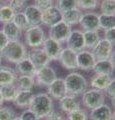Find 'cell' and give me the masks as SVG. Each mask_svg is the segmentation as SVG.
I'll use <instances>...</instances> for the list:
<instances>
[{
    "mask_svg": "<svg viewBox=\"0 0 115 120\" xmlns=\"http://www.w3.org/2000/svg\"><path fill=\"white\" fill-rule=\"evenodd\" d=\"M94 74H103V75H109L112 76L114 74L115 68L113 64L111 63L109 59L106 60H97L94 64V67L92 69Z\"/></svg>",
    "mask_w": 115,
    "mask_h": 120,
    "instance_id": "cell-22",
    "label": "cell"
},
{
    "mask_svg": "<svg viewBox=\"0 0 115 120\" xmlns=\"http://www.w3.org/2000/svg\"><path fill=\"white\" fill-rule=\"evenodd\" d=\"M99 27L103 31L115 28V15L99 14Z\"/></svg>",
    "mask_w": 115,
    "mask_h": 120,
    "instance_id": "cell-31",
    "label": "cell"
},
{
    "mask_svg": "<svg viewBox=\"0 0 115 120\" xmlns=\"http://www.w3.org/2000/svg\"><path fill=\"white\" fill-rule=\"evenodd\" d=\"M23 13L26 17L29 27L30 26H42V11L35 5L28 4Z\"/></svg>",
    "mask_w": 115,
    "mask_h": 120,
    "instance_id": "cell-18",
    "label": "cell"
},
{
    "mask_svg": "<svg viewBox=\"0 0 115 120\" xmlns=\"http://www.w3.org/2000/svg\"><path fill=\"white\" fill-rule=\"evenodd\" d=\"M27 57L32 62V64L34 65L36 70L42 68L44 66L49 65V63L51 62L50 59L48 58V56L46 55V53L44 52V50L41 47L31 48L27 53Z\"/></svg>",
    "mask_w": 115,
    "mask_h": 120,
    "instance_id": "cell-9",
    "label": "cell"
},
{
    "mask_svg": "<svg viewBox=\"0 0 115 120\" xmlns=\"http://www.w3.org/2000/svg\"><path fill=\"white\" fill-rule=\"evenodd\" d=\"M19 118L21 120H40L38 118V116H37L32 110L29 109V108L24 109L21 112V114L19 115Z\"/></svg>",
    "mask_w": 115,
    "mask_h": 120,
    "instance_id": "cell-40",
    "label": "cell"
},
{
    "mask_svg": "<svg viewBox=\"0 0 115 120\" xmlns=\"http://www.w3.org/2000/svg\"><path fill=\"white\" fill-rule=\"evenodd\" d=\"M23 37L24 44L30 49L41 47L44 40L47 38L45 30L42 28V26H30L26 31L23 32Z\"/></svg>",
    "mask_w": 115,
    "mask_h": 120,
    "instance_id": "cell-4",
    "label": "cell"
},
{
    "mask_svg": "<svg viewBox=\"0 0 115 120\" xmlns=\"http://www.w3.org/2000/svg\"><path fill=\"white\" fill-rule=\"evenodd\" d=\"M111 104H112V106H113L114 110H115V96L111 97Z\"/></svg>",
    "mask_w": 115,
    "mask_h": 120,
    "instance_id": "cell-46",
    "label": "cell"
},
{
    "mask_svg": "<svg viewBox=\"0 0 115 120\" xmlns=\"http://www.w3.org/2000/svg\"><path fill=\"white\" fill-rule=\"evenodd\" d=\"M106 100V94L104 91L94 88H88L81 95V103L86 110H92L94 108L104 104Z\"/></svg>",
    "mask_w": 115,
    "mask_h": 120,
    "instance_id": "cell-5",
    "label": "cell"
},
{
    "mask_svg": "<svg viewBox=\"0 0 115 120\" xmlns=\"http://www.w3.org/2000/svg\"><path fill=\"white\" fill-rule=\"evenodd\" d=\"M2 58L15 65L27 56V47L21 40H9L5 47L0 51Z\"/></svg>",
    "mask_w": 115,
    "mask_h": 120,
    "instance_id": "cell-2",
    "label": "cell"
},
{
    "mask_svg": "<svg viewBox=\"0 0 115 120\" xmlns=\"http://www.w3.org/2000/svg\"><path fill=\"white\" fill-rule=\"evenodd\" d=\"M58 105H59L60 110L62 112H64L65 114H68L70 112L75 111L77 109H79V108H81V103L77 99V97L70 95V94H66L61 99H59Z\"/></svg>",
    "mask_w": 115,
    "mask_h": 120,
    "instance_id": "cell-17",
    "label": "cell"
},
{
    "mask_svg": "<svg viewBox=\"0 0 115 120\" xmlns=\"http://www.w3.org/2000/svg\"><path fill=\"white\" fill-rule=\"evenodd\" d=\"M114 46L110 42H108L106 39L101 38L98 43L92 48V54H93L94 58L97 60H106L109 59L111 52H112Z\"/></svg>",
    "mask_w": 115,
    "mask_h": 120,
    "instance_id": "cell-11",
    "label": "cell"
},
{
    "mask_svg": "<svg viewBox=\"0 0 115 120\" xmlns=\"http://www.w3.org/2000/svg\"><path fill=\"white\" fill-rule=\"evenodd\" d=\"M41 48L46 53L48 58L50 59V61H57L59 58V55H60L61 51L63 49V46L61 43H59L57 41L47 37V38L44 40Z\"/></svg>",
    "mask_w": 115,
    "mask_h": 120,
    "instance_id": "cell-13",
    "label": "cell"
},
{
    "mask_svg": "<svg viewBox=\"0 0 115 120\" xmlns=\"http://www.w3.org/2000/svg\"><path fill=\"white\" fill-rule=\"evenodd\" d=\"M14 120H21V119L19 118V116H18V117H16V118H15V119H14Z\"/></svg>",
    "mask_w": 115,
    "mask_h": 120,
    "instance_id": "cell-51",
    "label": "cell"
},
{
    "mask_svg": "<svg viewBox=\"0 0 115 120\" xmlns=\"http://www.w3.org/2000/svg\"><path fill=\"white\" fill-rule=\"evenodd\" d=\"M104 39H106L111 44L115 45V28L104 30Z\"/></svg>",
    "mask_w": 115,
    "mask_h": 120,
    "instance_id": "cell-42",
    "label": "cell"
},
{
    "mask_svg": "<svg viewBox=\"0 0 115 120\" xmlns=\"http://www.w3.org/2000/svg\"><path fill=\"white\" fill-rule=\"evenodd\" d=\"M100 14L115 15V0H101L99 3Z\"/></svg>",
    "mask_w": 115,
    "mask_h": 120,
    "instance_id": "cell-33",
    "label": "cell"
},
{
    "mask_svg": "<svg viewBox=\"0 0 115 120\" xmlns=\"http://www.w3.org/2000/svg\"><path fill=\"white\" fill-rule=\"evenodd\" d=\"M96 62L91 50L83 49L77 52V66L82 71H92Z\"/></svg>",
    "mask_w": 115,
    "mask_h": 120,
    "instance_id": "cell-12",
    "label": "cell"
},
{
    "mask_svg": "<svg viewBox=\"0 0 115 120\" xmlns=\"http://www.w3.org/2000/svg\"><path fill=\"white\" fill-rule=\"evenodd\" d=\"M47 94L53 100H59V99H61L63 96H65L67 94L64 78L57 77L56 79L47 87Z\"/></svg>",
    "mask_w": 115,
    "mask_h": 120,
    "instance_id": "cell-14",
    "label": "cell"
},
{
    "mask_svg": "<svg viewBox=\"0 0 115 120\" xmlns=\"http://www.w3.org/2000/svg\"><path fill=\"white\" fill-rule=\"evenodd\" d=\"M15 12L8 5V3H1L0 4V22L3 24L12 21Z\"/></svg>",
    "mask_w": 115,
    "mask_h": 120,
    "instance_id": "cell-30",
    "label": "cell"
},
{
    "mask_svg": "<svg viewBox=\"0 0 115 120\" xmlns=\"http://www.w3.org/2000/svg\"><path fill=\"white\" fill-rule=\"evenodd\" d=\"M28 108L34 112L39 119H45L49 114L54 112V102L47 93H36Z\"/></svg>",
    "mask_w": 115,
    "mask_h": 120,
    "instance_id": "cell-1",
    "label": "cell"
},
{
    "mask_svg": "<svg viewBox=\"0 0 115 120\" xmlns=\"http://www.w3.org/2000/svg\"><path fill=\"white\" fill-rule=\"evenodd\" d=\"M113 110L107 104H102L100 106L90 110L89 119L90 120H112Z\"/></svg>",
    "mask_w": 115,
    "mask_h": 120,
    "instance_id": "cell-19",
    "label": "cell"
},
{
    "mask_svg": "<svg viewBox=\"0 0 115 120\" xmlns=\"http://www.w3.org/2000/svg\"><path fill=\"white\" fill-rule=\"evenodd\" d=\"M8 5L13 9L14 12L18 13V12H23L28 4H27V0H9Z\"/></svg>",
    "mask_w": 115,
    "mask_h": 120,
    "instance_id": "cell-38",
    "label": "cell"
},
{
    "mask_svg": "<svg viewBox=\"0 0 115 120\" xmlns=\"http://www.w3.org/2000/svg\"><path fill=\"white\" fill-rule=\"evenodd\" d=\"M78 24L83 29V31H88V30L99 31V14L96 12H92V11L83 12Z\"/></svg>",
    "mask_w": 115,
    "mask_h": 120,
    "instance_id": "cell-10",
    "label": "cell"
},
{
    "mask_svg": "<svg viewBox=\"0 0 115 120\" xmlns=\"http://www.w3.org/2000/svg\"><path fill=\"white\" fill-rule=\"evenodd\" d=\"M66 115H67L66 116L67 120H88L89 119L88 110L84 109V108H79V109L70 112V113Z\"/></svg>",
    "mask_w": 115,
    "mask_h": 120,
    "instance_id": "cell-35",
    "label": "cell"
},
{
    "mask_svg": "<svg viewBox=\"0 0 115 120\" xmlns=\"http://www.w3.org/2000/svg\"><path fill=\"white\" fill-rule=\"evenodd\" d=\"M3 103H4V100H3L2 95H1V92H0V107L3 106Z\"/></svg>",
    "mask_w": 115,
    "mask_h": 120,
    "instance_id": "cell-47",
    "label": "cell"
},
{
    "mask_svg": "<svg viewBox=\"0 0 115 120\" xmlns=\"http://www.w3.org/2000/svg\"><path fill=\"white\" fill-rule=\"evenodd\" d=\"M27 1H28V0H27Z\"/></svg>",
    "mask_w": 115,
    "mask_h": 120,
    "instance_id": "cell-53",
    "label": "cell"
},
{
    "mask_svg": "<svg viewBox=\"0 0 115 120\" xmlns=\"http://www.w3.org/2000/svg\"><path fill=\"white\" fill-rule=\"evenodd\" d=\"M83 38H84V47L87 50H92L98 41L101 39L99 34V31L96 30H88V31H83Z\"/></svg>",
    "mask_w": 115,
    "mask_h": 120,
    "instance_id": "cell-28",
    "label": "cell"
},
{
    "mask_svg": "<svg viewBox=\"0 0 115 120\" xmlns=\"http://www.w3.org/2000/svg\"><path fill=\"white\" fill-rule=\"evenodd\" d=\"M18 115L16 111L8 106L0 107V120H14Z\"/></svg>",
    "mask_w": 115,
    "mask_h": 120,
    "instance_id": "cell-36",
    "label": "cell"
},
{
    "mask_svg": "<svg viewBox=\"0 0 115 120\" xmlns=\"http://www.w3.org/2000/svg\"><path fill=\"white\" fill-rule=\"evenodd\" d=\"M62 20V12L56 5L42 11V25L46 27H51Z\"/></svg>",
    "mask_w": 115,
    "mask_h": 120,
    "instance_id": "cell-16",
    "label": "cell"
},
{
    "mask_svg": "<svg viewBox=\"0 0 115 120\" xmlns=\"http://www.w3.org/2000/svg\"><path fill=\"white\" fill-rule=\"evenodd\" d=\"M0 92L4 102H13L19 92V89L17 88L16 84H8L0 87Z\"/></svg>",
    "mask_w": 115,
    "mask_h": 120,
    "instance_id": "cell-29",
    "label": "cell"
},
{
    "mask_svg": "<svg viewBox=\"0 0 115 120\" xmlns=\"http://www.w3.org/2000/svg\"><path fill=\"white\" fill-rule=\"evenodd\" d=\"M8 39H7V37L5 36V34L2 32V30H0V51H1L3 48L5 47V45L7 44L8 42Z\"/></svg>",
    "mask_w": 115,
    "mask_h": 120,
    "instance_id": "cell-44",
    "label": "cell"
},
{
    "mask_svg": "<svg viewBox=\"0 0 115 120\" xmlns=\"http://www.w3.org/2000/svg\"><path fill=\"white\" fill-rule=\"evenodd\" d=\"M72 31V27L66 24L64 21H59L58 23L52 25L49 27V31H48V36L49 38L57 41L59 43H65L67 40L68 36Z\"/></svg>",
    "mask_w": 115,
    "mask_h": 120,
    "instance_id": "cell-6",
    "label": "cell"
},
{
    "mask_svg": "<svg viewBox=\"0 0 115 120\" xmlns=\"http://www.w3.org/2000/svg\"><path fill=\"white\" fill-rule=\"evenodd\" d=\"M14 70H15V72L18 76H20V75L34 76L36 73V68L32 64V62L29 60L27 56L22 60H20L18 63H16L15 67H14Z\"/></svg>",
    "mask_w": 115,
    "mask_h": 120,
    "instance_id": "cell-20",
    "label": "cell"
},
{
    "mask_svg": "<svg viewBox=\"0 0 115 120\" xmlns=\"http://www.w3.org/2000/svg\"><path fill=\"white\" fill-rule=\"evenodd\" d=\"M112 120H115V110L112 112Z\"/></svg>",
    "mask_w": 115,
    "mask_h": 120,
    "instance_id": "cell-49",
    "label": "cell"
},
{
    "mask_svg": "<svg viewBox=\"0 0 115 120\" xmlns=\"http://www.w3.org/2000/svg\"><path fill=\"white\" fill-rule=\"evenodd\" d=\"M45 120H67L66 117L62 113H59V112L54 111L51 114H49L45 118Z\"/></svg>",
    "mask_w": 115,
    "mask_h": 120,
    "instance_id": "cell-43",
    "label": "cell"
},
{
    "mask_svg": "<svg viewBox=\"0 0 115 120\" xmlns=\"http://www.w3.org/2000/svg\"><path fill=\"white\" fill-rule=\"evenodd\" d=\"M57 78L56 71L50 65L44 66L42 68L36 70L34 75L35 85L41 86V87H48L52 82Z\"/></svg>",
    "mask_w": 115,
    "mask_h": 120,
    "instance_id": "cell-7",
    "label": "cell"
},
{
    "mask_svg": "<svg viewBox=\"0 0 115 120\" xmlns=\"http://www.w3.org/2000/svg\"><path fill=\"white\" fill-rule=\"evenodd\" d=\"M82 11H81L79 8H73L67 10L65 12H62V21H64L66 24H68L69 26H74L77 25L79 23L80 17L82 15Z\"/></svg>",
    "mask_w": 115,
    "mask_h": 120,
    "instance_id": "cell-25",
    "label": "cell"
},
{
    "mask_svg": "<svg viewBox=\"0 0 115 120\" xmlns=\"http://www.w3.org/2000/svg\"><path fill=\"white\" fill-rule=\"evenodd\" d=\"M1 30L8 40H20V37L23 33L12 21L3 24Z\"/></svg>",
    "mask_w": 115,
    "mask_h": 120,
    "instance_id": "cell-26",
    "label": "cell"
},
{
    "mask_svg": "<svg viewBox=\"0 0 115 120\" xmlns=\"http://www.w3.org/2000/svg\"><path fill=\"white\" fill-rule=\"evenodd\" d=\"M18 75L14 68L6 65H0V87L8 84H15Z\"/></svg>",
    "mask_w": 115,
    "mask_h": 120,
    "instance_id": "cell-21",
    "label": "cell"
},
{
    "mask_svg": "<svg viewBox=\"0 0 115 120\" xmlns=\"http://www.w3.org/2000/svg\"><path fill=\"white\" fill-rule=\"evenodd\" d=\"M109 60L111 61V63L113 64L114 68H115V48H113L112 52H111V55H110V57H109Z\"/></svg>",
    "mask_w": 115,
    "mask_h": 120,
    "instance_id": "cell-45",
    "label": "cell"
},
{
    "mask_svg": "<svg viewBox=\"0 0 115 120\" xmlns=\"http://www.w3.org/2000/svg\"><path fill=\"white\" fill-rule=\"evenodd\" d=\"M15 84L20 91H33V88L35 86L34 76H26V75L17 76Z\"/></svg>",
    "mask_w": 115,
    "mask_h": 120,
    "instance_id": "cell-27",
    "label": "cell"
},
{
    "mask_svg": "<svg viewBox=\"0 0 115 120\" xmlns=\"http://www.w3.org/2000/svg\"><path fill=\"white\" fill-rule=\"evenodd\" d=\"M111 77L112 76H109V75L94 74L93 76L91 77L90 82L88 83V85L90 86V88H94L97 90L104 91L109 83V81L111 80Z\"/></svg>",
    "mask_w": 115,
    "mask_h": 120,
    "instance_id": "cell-24",
    "label": "cell"
},
{
    "mask_svg": "<svg viewBox=\"0 0 115 120\" xmlns=\"http://www.w3.org/2000/svg\"><path fill=\"white\" fill-rule=\"evenodd\" d=\"M56 1H57V0H56Z\"/></svg>",
    "mask_w": 115,
    "mask_h": 120,
    "instance_id": "cell-52",
    "label": "cell"
},
{
    "mask_svg": "<svg viewBox=\"0 0 115 120\" xmlns=\"http://www.w3.org/2000/svg\"><path fill=\"white\" fill-rule=\"evenodd\" d=\"M64 82L67 94L76 97L81 96L89 87L88 81L84 75L77 71H71L68 73L64 78Z\"/></svg>",
    "mask_w": 115,
    "mask_h": 120,
    "instance_id": "cell-3",
    "label": "cell"
},
{
    "mask_svg": "<svg viewBox=\"0 0 115 120\" xmlns=\"http://www.w3.org/2000/svg\"><path fill=\"white\" fill-rule=\"evenodd\" d=\"M12 22L15 24L18 28H19L22 32L26 31V30L29 28V25H28V22L26 20V17L23 12H18L14 14V17L12 19Z\"/></svg>",
    "mask_w": 115,
    "mask_h": 120,
    "instance_id": "cell-34",
    "label": "cell"
},
{
    "mask_svg": "<svg viewBox=\"0 0 115 120\" xmlns=\"http://www.w3.org/2000/svg\"><path fill=\"white\" fill-rule=\"evenodd\" d=\"M9 0H0V3H8Z\"/></svg>",
    "mask_w": 115,
    "mask_h": 120,
    "instance_id": "cell-48",
    "label": "cell"
},
{
    "mask_svg": "<svg viewBox=\"0 0 115 120\" xmlns=\"http://www.w3.org/2000/svg\"><path fill=\"white\" fill-rule=\"evenodd\" d=\"M104 93L106 96H109L110 98L115 96V77H111V80L109 81L106 89L104 90Z\"/></svg>",
    "mask_w": 115,
    "mask_h": 120,
    "instance_id": "cell-41",
    "label": "cell"
},
{
    "mask_svg": "<svg viewBox=\"0 0 115 120\" xmlns=\"http://www.w3.org/2000/svg\"><path fill=\"white\" fill-rule=\"evenodd\" d=\"M77 8L81 11H92L99 7V0H76Z\"/></svg>",
    "mask_w": 115,
    "mask_h": 120,
    "instance_id": "cell-32",
    "label": "cell"
},
{
    "mask_svg": "<svg viewBox=\"0 0 115 120\" xmlns=\"http://www.w3.org/2000/svg\"><path fill=\"white\" fill-rule=\"evenodd\" d=\"M55 5L58 7V9L61 12H65L67 10L76 8L77 2H76V0H57Z\"/></svg>",
    "mask_w": 115,
    "mask_h": 120,
    "instance_id": "cell-37",
    "label": "cell"
},
{
    "mask_svg": "<svg viewBox=\"0 0 115 120\" xmlns=\"http://www.w3.org/2000/svg\"><path fill=\"white\" fill-rule=\"evenodd\" d=\"M66 47L74 50L75 52H79L85 49L84 47V38H83V31L79 29H72L70 35L66 40Z\"/></svg>",
    "mask_w": 115,
    "mask_h": 120,
    "instance_id": "cell-15",
    "label": "cell"
},
{
    "mask_svg": "<svg viewBox=\"0 0 115 120\" xmlns=\"http://www.w3.org/2000/svg\"><path fill=\"white\" fill-rule=\"evenodd\" d=\"M33 5H35L41 11L46 10L56 4V0H33Z\"/></svg>",
    "mask_w": 115,
    "mask_h": 120,
    "instance_id": "cell-39",
    "label": "cell"
},
{
    "mask_svg": "<svg viewBox=\"0 0 115 120\" xmlns=\"http://www.w3.org/2000/svg\"><path fill=\"white\" fill-rule=\"evenodd\" d=\"M34 94L35 93H33V91H20L19 90L17 96L15 97L12 103L15 107L21 108V109H27L31 103Z\"/></svg>",
    "mask_w": 115,
    "mask_h": 120,
    "instance_id": "cell-23",
    "label": "cell"
},
{
    "mask_svg": "<svg viewBox=\"0 0 115 120\" xmlns=\"http://www.w3.org/2000/svg\"><path fill=\"white\" fill-rule=\"evenodd\" d=\"M57 61H59L60 65L66 70L75 71L78 69V66H77V52L70 49L68 47H63Z\"/></svg>",
    "mask_w": 115,
    "mask_h": 120,
    "instance_id": "cell-8",
    "label": "cell"
},
{
    "mask_svg": "<svg viewBox=\"0 0 115 120\" xmlns=\"http://www.w3.org/2000/svg\"><path fill=\"white\" fill-rule=\"evenodd\" d=\"M2 60H3V58H2V55H1V52H0V65H1V63H2Z\"/></svg>",
    "mask_w": 115,
    "mask_h": 120,
    "instance_id": "cell-50",
    "label": "cell"
}]
</instances>
